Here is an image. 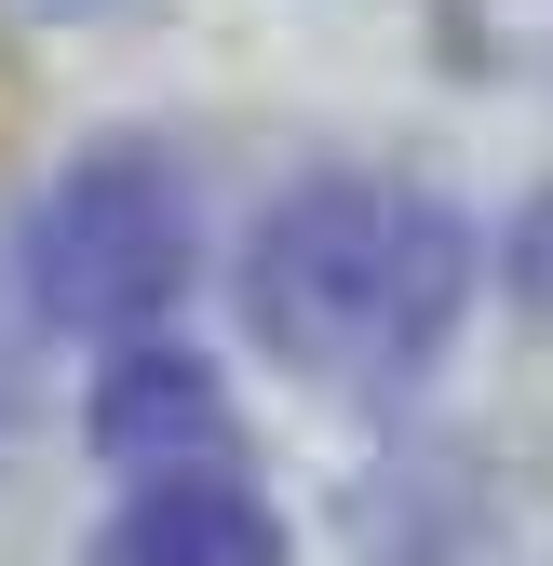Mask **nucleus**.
Returning a JSON list of instances; mask_svg holds the SVG:
<instances>
[{"label":"nucleus","instance_id":"obj_3","mask_svg":"<svg viewBox=\"0 0 553 566\" xmlns=\"http://www.w3.org/2000/svg\"><path fill=\"white\" fill-rule=\"evenodd\" d=\"M82 566H298V553H284V513L217 459V472H149V485L95 526Z\"/></svg>","mask_w":553,"mask_h":566},{"label":"nucleus","instance_id":"obj_2","mask_svg":"<svg viewBox=\"0 0 553 566\" xmlns=\"http://www.w3.org/2000/svg\"><path fill=\"white\" fill-rule=\"evenodd\" d=\"M189 283V176L149 135H95L41 202H28V297L82 337L163 324Z\"/></svg>","mask_w":553,"mask_h":566},{"label":"nucleus","instance_id":"obj_4","mask_svg":"<svg viewBox=\"0 0 553 566\" xmlns=\"http://www.w3.org/2000/svg\"><path fill=\"white\" fill-rule=\"evenodd\" d=\"M95 446L135 459V485H149V472H217V459H230L217 365H202V350H176V337L108 350V378H95Z\"/></svg>","mask_w":553,"mask_h":566},{"label":"nucleus","instance_id":"obj_5","mask_svg":"<svg viewBox=\"0 0 553 566\" xmlns=\"http://www.w3.org/2000/svg\"><path fill=\"white\" fill-rule=\"evenodd\" d=\"M405 566H553V459H459L405 513Z\"/></svg>","mask_w":553,"mask_h":566},{"label":"nucleus","instance_id":"obj_8","mask_svg":"<svg viewBox=\"0 0 553 566\" xmlns=\"http://www.w3.org/2000/svg\"><path fill=\"white\" fill-rule=\"evenodd\" d=\"M54 14H108V0H54Z\"/></svg>","mask_w":553,"mask_h":566},{"label":"nucleus","instance_id":"obj_1","mask_svg":"<svg viewBox=\"0 0 553 566\" xmlns=\"http://www.w3.org/2000/svg\"><path fill=\"white\" fill-rule=\"evenodd\" d=\"M472 311V230L419 176H311L243 230V324L311 391H419Z\"/></svg>","mask_w":553,"mask_h":566},{"label":"nucleus","instance_id":"obj_6","mask_svg":"<svg viewBox=\"0 0 553 566\" xmlns=\"http://www.w3.org/2000/svg\"><path fill=\"white\" fill-rule=\"evenodd\" d=\"M432 14H446V41L487 67V82L553 95V0H432Z\"/></svg>","mask_w":553,"mask_h":566},{"label":"nucleus","instance_id":"obj_7","mask_svg":"<svg viewBox=\"0 0 553 566\" xmlns=\"http://www.w3.org/2000/svg\"><path fill=\"white\" fill-rule=\"evenodd\" d=\"M513 283H526V297H540V324H553V202L513 230Z\"/></svg>","mask_w":553,"mask_h":566}]
</instances>
